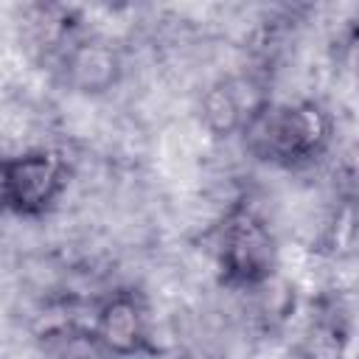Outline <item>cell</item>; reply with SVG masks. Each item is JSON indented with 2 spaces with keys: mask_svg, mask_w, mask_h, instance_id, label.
I'll return each mask as SVG.
<instances>
[{
  "mask_svg": "<svg viewBox=\"0 0 359 359\" xmlns=\"http://www.w3.org/2000/svg\"><path fill=\"white\" fill-rule=\"evenodd\" d=\"M244 140L252 154L272 163H306L331 140V115L314 101L261 107L244 121Z\"/></svg>",
  "mask_w": 359,
  "mask_h": 359,
  "instance_id": "1",
  "label": "cell"
},
{
  "mask_svg": "<svg viewBox=\"0 0 359 359\" xmlns=\"http://www.w3.org/2000/svg\"><path fill=\"white\" fill-rule=\"evenodd\" d=\"M278 250L266 224L250 210H233L222 224L219 266L224 280L238 286L266 283L275 272Z\"/></svg>",
  "mask_w": 359,
  "mask_h": 359,
  "instance_id": "2",
  "label": "cell"
},
{
  "mask_svg": "<svg viewBox=\"0 0 359 359\" xmlns=\"http://www.w3.org/2000/svg\"><path fill=\"white\" fill-rule=\"evenodd\" d=\"M8 180H11V210L20 216H39L65 191L67 168L56 151L36 149L8 157Z\"/></svg>",
  "mask_w": 359,
  "mask_h": 359,
  "instance_id": "3",
  "label": "cell"
},
{
  "mask_svg": "<svg viewBox=\"0 0 359 359\" xmlns=\"http://www.w3.org/2000/svg\"><path fill=\"white\" fill-rule=\"evenodd\" d=\"M95 342L109 356H135L146 345V314L132 294L109 297L98 314L93 328Z\"/></svg>",
  "mask_w": 359,
  "mask_h": 359,
  "instance_id": "4",
  "label": "cell"
},
{
  "mask_svg": "<svg viewBox=\"0 0 359 359\" xmlns=\"http://www.w3.org/2000/svg\"><path fill=\"white\" fill-rule=\"evenodd\" d=\"M121 65L104 42H81L67 56V79L81 93H104L118 81Z\"/></svg>",
  "mask_w": 359,
  "mask_h": 359,
  "instance_id": "5",
  "label": "cell"
},
{
  "mask_svg": "<svg viewBox=\"0 0 359 359\" xmlns=\"http://www.w3.org/2000/svg\"><path fill=\"white\" fill-rule=\"evenodd\" d=\"M202 121L216 137H230L244 126V107L233 84L219 81L202 95Z\"/></svg>",
  "mask_w": 359,
  "mask_h": 359,
  "instance_id": "6",
  "label": "cell"
},
{
  "mask_svg": "<svg viewBox=\"0 0 359 359\" xmlns=\"http://www.w3.org/2000/svg\"><path fill=\"white\" fill-rule=\"evenodd\" d=\"M306 359H345V334L334 323H317L303 339Z\"/></svg>",
  "mask_w": 359,
  "mask_h": 359,
  "instance_id": "7",
  "label": "cell"
},
{
  "mask_svg": "<svg viewBox=\"0 0 359 359\" xmlns=\"http://www.w3.org/2000/svg\"><path fill=\"white\" fill-rule=\"evenodd\" d=\"M11 210V180H8V157H0V213Z\"/></svg>",
  "mask_w": 359,
  "mask_h": 359,
  "instance_id": "8",
  "label": "cell"
},
{
  "mask_svg": "<svg viewBox=\"0 0 359 359\" xmlns=\"http://www.w3.org/2000/svg\"><path fill=\"white\" fill-rule=\"evenodd\" d=\"M180 359H213L210 353H205V351H185Z\"/></svg>",
  "mask_w": 359,
  "mask_h": 359,
  "instance_id": "9",
  "label": "cell"
}]
</instances>
